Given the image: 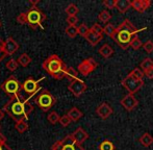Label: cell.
<instances>
[{
  "mask_svg": "<svg viewBox=\"0 0 153 150\" xmlns=\"http://www.w3.org/2000/svg\"><path fill=\"white\" fill-rule=\"evenodd\" d=\"M61 141H62V145H71V146H74V145L76 144L75 141H74V139H73L72 134H68V136H66Z\"/></svg>",
  "mask_w": 153,
  "mask_h": 150,
  "instance_id": "cell-34",
  "label": "cell"
},
{
  "mask_svg": "<svg viewBox=\"0 0 153 150\" xmlns=\"http://www.w3.org/2000/svg\"><path fill=\"white\" fill-rule=\"evenodd\" d=\"M5 141H6L5 137L2 134H0V150H13L7 144H6Z\"/></svg>",
  "mask_w": 153,
  "mask_h": 150,
  "instance_id": "cell-37",
  "label": "cell"
},
{
  "mask_svg": "<svg viewBox=\"0 0 153 150\" xmlns=\"http://www.w3.org/2000/svg\"><path fill=\"white\" fill-rule=\"evenodd\" d=\"M25 99L22 96H20V94L13 96L3 106V112L7 114L16 122L20 121V120H27V118L24 115V111H23V101Z\"/></svg>",
  "mask_w": 153,
  "mask_h": 150,
  "instance_id": "cell-2",
  "label": "cell"
},
{
  "mask_svg": "<svg viewBox=\"0 0 153 150\" xmlns=\"http://www.w3.org/2000/svg\"><path fill=\"white\" fill-rule=\"evenodd\" d=\"M103 4H104L107 8H114L116 5V0H104Z\"/></svg>",
  "mask_w": 153,
  "mask_h": 150,
  "instance_id": "cell-43",
  "label": "cell"
},
{
  "mask_svg": "<svg viewBox=\"0 0 153 150\" xmlns=\"http://www.w3.org/2000/svg\"><path fill=\"white\" fill-rule=\"evenodd\" d=\"M62 150H75V145L71 146V145H62Z\"/></svg>",
  "mask_w": 153,
  "mask_h": 150,
  "instance_id": "cell-46",
  "label": "cell"
},
{
  "mask_svg": "<svg viewBox=\"0 0 153 150\" xmlns=\"http://www.w3.org/2000/svg\"><path fill=\"white\" fill-rule=\"evenodd\" d=\"M98 67V64L96 63L94 59L89 57V59H85V61H82L78 65V71L80 72L83 76H88L90 73H92L96 68Z\"/></svg>",
  "mask_w": 153,
  "mask_h": 150,
  "instance_id": "cell-8",
  "label": "cell"
},
{
  "mask_svg": "<svg viewBox=\"0 0 153 150\" xmlns=\"http://www.w3.org/2000/svg\"><path fill=\"white\" fill-rule=\"evenodd\" d=\"M115 27H114L113 24H111V23H108V24L105 25V27L103 28V33H105L106 36H108V37H111L114 33V31H115Z\"/></svg>",
  "mask_w": 153,
  "mask_h": 150,
  "instance_id": "cell-36",
  "label": "cell"
},
{
  "mask_svg": "<svg viewBox=\"0 0 153 150\" xmlns=\"http://www.w3.org/2000/svg\"><path fill=\"white\" fill-rule=\"evenodd\" d=\"M5 56H6V55L4 54V53L2 52V51H0V63H1V62L3 61L4 59H5Z\"/></svg>",
  "mask_w": 153,
  "mask_h": 150,
  "instance_id": "cell-47",
  "label": "cell"
},
{
  "mask_svg": "<svg viewBox=\"0 0 153 150\" xmlns=\"http://www.w3.org/2000/svg\"><path fill=\"white\" fill-rule=\"evenodd\" d=\"M122 85L129 92V94H134L139 92L144 85L143 80H137L134 77H132L130 74H128L124 79L122 80Z\"/></svg>",
  "mask_w": 153,
  "mask_h": 150,
  "instance_id": "cell-7",
  "label": "cell"
},
{
  "mask_svg": "<svg viewBox=\"0 0 153 150\" xmlns=\"http://www.w3.org/2000/svg\"><path fill=\"white\" fill-rule=\"evenodd\" d=\"M78 12H79L78 7H77L74 3L69 4V5L67 6V8H66V13H67V15H68V16H76Z\"/></svg>",
  "mask_w": 153,
  "mask_h": 150,
  "instance_id": "cell-28",
  "label": "cell"
},
{
  "mask_svg": "<svg viewBox=\"0 0 153 150\" xmlns=\"http://www.w3.org/2000/svg\"><path fill=\"white\" fill-rule=\"evenodd\" d=\"M59 123H61V125L62 126V127H67L68 125H70V123L72 121L70 120V118L68 117L67 115H64L62 116V117H59Z\"/></svg>",
  "mask_w": 153,
  "mask_h": 150,
  "instance_id": "cell-38",
  "label": "cell"
},
{
  "mask_svg": "<svg viewBox=\"0 0 153 150\" xmlns=\"http://www.w3.org/2000/svg\"><path fill=\"white\" fill-rule=\"evenodd\" d=\"M0 89L6 95H10V97H13V96H16L18 94H20V90L22 89V83H20V81L14 75H12V76H10L7 79H5L0 85Z\"/></svg>",
  "mask_w": 153,
  "mask_h": 150,
  "instance_id": "cell-5",
  "label": "cell"
},
{
  "mask_svg": "<svg viewBox=\"0 0 153 150\" xmlns=\"http://www.w3.org/2000/svg\"><path fill=\"white\" fill-rule=\"evenodd\" d=\"M129 74H130L132 77H134L135 79H137V80H143L144 76H145V75H144V72L142 71L140 68H135V69H133Z\"/></svg>",
  "mask_w": 153,
  "mask_h": 150,
  "instance_id": "cell-31",
  "label": "cell"
},
{
  "mask_svg": "<svg viewBox=\"0 0 153 150\" xmlns=\"http://www.w3.org/2000/svg\"><path fill=\"white\" fill-rule=\"evenodd\" d=\"M0 27H1V22H0Z\"/></svg>",
  "mask_w": 153,
  "mask_h": 150,
  "instance_id": "cell-49",
  "label": "cell"
},
{
  "mask_svg": "<svg viewBox=\"0 0 153 150\" xmlns=\"http://www.w3.org/2000/svg\"><path fill=\"white\" fill-rule=\"evenodd\" d=\"M17 63H18L19 65L22 66V67H27V66L31 63V57L29 56L27 53H22V54L19 56L18 62H17Z\"/></svg>",
  "mask_w": 153,
  "mask_h": 150,
  "instance_id": "cell-21",
  "label": "cell"
},
{
  "mask_svg": "<svg viewBox=\"0 0 153 150\" xmlns=\"http://www.w3.org/2000/svg\"><path fill=\"white\" fill-rule=\"evenodd\" d=\"M47 119H48V121L50 122L51 124H56L57 122L59 121V116L56 112H51L48 115Z\"/></svg>",
  "mask_w": 153,
  "mask_h": 150,
  "instance_id": "cell-33",
  "label": "cell"
},
{
  "mask_svg": "<svg viewBox=\"0 0 153 150\" xmlns=\"http://www.w3.org/2000/svg\"><path fill=\"white\" fill-rule=\"evenodd\" d=\"M98 18H99V20L101 21V22H103V23H107L109 20H111V13L108 12V10H102V12L99 14V16H98Z\"/></svg>",
  "mask_w": 153,
  "mask_h": 150,
  "instance_id": "cell-27",
  "label": "cell"
},
{
  "mask_svg": "<svg viewBox=\"0 0 153 150\" xmlns=\"http://www.w3.org/2000/svg\"><path fill=\"white\" fill-rule=\"evenodd\" d=\"M139 141H140V143L143 145V146L149 147V146H151V145L153 144V137L150 134L146 132V134H144L143 136L140 138Z\"/></svg>",
  "mask_w": 153,
  "mask_h": 150,
  "instance_id": "cell-19",
  "label": "cell"
},
{
  "mask_svg": "<svg viewBox=\"0 0 153 150\" xmlns=\"http://www.w3.org/2000/svg\"><path fill=\"white\" fill-rule=\"evenodd\" d=\"M5 67H6V69H7V70H10V71L13 72V71H15L17 68H18V63H17L16 59H10V61L6 63Z\"/></svg>",
  "mask_w": 153,
  "mask_h": 150,
  "instance_id": "cell-35",
  "label": "cell"
},
{
  "mask_svg": "<svg viewBox=\"0 0 153 150\" xmlns=\"http://www.w3.org/2000/svg\"><path fill=\"white\" fill-rule=\"evenodd\" d=\"M4 118V112L2 110H0V121Z\"/></svg>",
  "mask_w": 153,
  "mask_h": 150,
  "instance_id": "cell-48",
  "label": "cell"
},
{
  "mask_svg": "<svg viewBox=\"0 0 153 150\" xmlns=\"http://www.w3.org/2000/svg\"><path fill=\"white\" fill-rule=\"evenodd\" d=\"M85 40L89 42L90 45H92V46H96V45L103 39V36L100 35V33H95V31H93L90 29L89 33H87V36H85Z\"/></svg>",
  "mask_w": 153,
  "mask_h": 150,
  "instance_id": "cell-16",
  "label": "cell"
},
{
  "mask_svg": "<svg viewBox=\"0 0 153 150\" xmlns=\"http://www.w3.org/2000/svg\"><path fill=\"white\" fill-rule=\"evenodd\" d=\"M19 47H20V45L18 44V42H16L12 37L7 38L2 43V50H3V53L5 55L14 54L15 52L18 51Z\"/></svg>",
  "mask_w": 153,
  "mask_h": 150,
  "instance_id": "cell-11",
  "label": "cell"
},
{
  "mask_svg": "<svg viewBox=\"0 0 153 150\" xmlns=\"http://www.w3.org/2000/svg\"><path fill=\"white\" fill-rule=\"evenodd\" d=\"M65 77L69 78L71 81L74 80V79L78 78V72L72 67H67L66 69V73H65Z\"/></svg>",
  "mask_w": 153,
  "mask_h": 150,
  "instance_id": "cell-23",
  "label": "cell"
},
{
  "mask_svg": "<svg viewBox=\"0 0 153 150\" xmlns=\"http://www.w3.org/2000/svg\"><path fill=\"white\" fill-rule=\"evenodd\" d=\"M140 67H141L140 69H141L143 72L148 71V70H150L153 68V61L151 59H149V57H147V59H145L143 62H142Z\"/></svg>",
  "mask_w": 153,
  "mask_h": 150,
  "instance_id": "cell-24",
  "label": "cell"
},
{
  "mask_svg": "<svg viewBox=\"0 0 153 150\" xmlns=\"http://www.w3.org/2000/svg\"><path fill=\"white\" fill-rule=\"evenodd\" d=\"M72 137H73V139H74V141H75V143H76V144L81 145L88 138H89V134H88V132L85 131L83 128L78 127L72 134Z\"/></svg>",
  "mask_w": 153,
  "mask_h": 150,
  "instance_id": "cell-14",
  "label": "cell"
},
{
  "mask_svg": "<svg viewBox=\"0 0 153 150\" xmlns=\"http://www.w3.org/2000/svg\"><path fill=\"white\" fill-rule=\"evenodd\" d=\"M62 141H57L51 146V150H62Z\"/></svg>",
  "mask_w": 153,
  "mask_h": 150,
  "instance_id": "cell-44",
  "label": "cell"
},
{
  "mask_svg": "<svg viewBox=\"0 0 153 150\" xmlns=\"http://www.w3.org/2000/svg\"><path fill=\"white\" fill-rule=\"evenodd\" d=\"M131 7V1L129 0H116L115 8H117L120 13H126Z\"/></svg>",
  "mask_w": 153,
  "mask_h": 150,
  "instance_id": "cell-17",
  "label": "cell"
},
{
  "mask_svg": "<svg viewBox=\"0 0 153 150\" xmlns=\"http://www.w3.org/2000/svg\"><path fill=\"white\" fill-rule=\"evenodd\" d=\"M150 5H151L150 0H134L131 2V7H133L139 13H144L150 7Z\"/></svg>",
  "mask_w": 153,
  "mask_h": 150,
  "instance_id": "cell-15",
  "label": "cell"
},
{
  "mask_svg": "<svg viewBox=\"0 0 153 150\" xmlns=\"http://www.w3.org/2000/svg\"><path fill=\"white\" fill-rule=\"evenodd\" d=\"M78 22V18L76 16H69L67 18V23H68L70 26H75Z\"/></svg>",
  "mask_w": 153,
  "mask_h": 150,
  "instance_id": "cell-40",
  "label": "cell"
},
{
  "mask_svg": "<svg viewBox=\"0 0 153 150\" xmlns=\"http://www.w3.org/2000/svg\"><path fill=\"white\" fill-rule=\"evenodd\" d=\"M67 116H68V117L70 118L71 121L76 122V121H78V120L80 119L81 117H82L83 114H82V112H80V111H79L77 108H71V110L68 112V114H67Z\"/></svg>",
  "mask_w": 153,
  "mask_h": 150,
  "instance_id": "cell-18",
  "label": "cell"
},
{
  "mask_svg": "<svg viewBox=\"0 0 153 150\" xmlns=\"http://www.w3.org/2000/svg\"><path fill=\"white\" fill-rule=\"evenodd\" d=\"M25 14H26L27 24H28L31 28L36 29L38 26H42V22L46 20V15H45L40 8L36 7V6L30 7Z\"/></svg>",
  "mask_w": 153,
  "mask_h": 150,
  "instance_id": "cell-4",
  "label": "cell"
},
{
  "mask_svg": "<svg viewBox=\"0 0 153 150\" xmlns=\"http://www.w3.org/2000/svg\"><path fill=\"white\" fill-rule=\"evenodd\" d=\"M99 53H100L103 57H105V59H108V57L114 53V50L108 44H104L102 47H100V49H99Z\"/></svg>",
  "mask_w": 153,
  "mask_h": 150,
  "instance_id": "cell-20",
  "label": "cell"
},
{
  "mask_svg": "<svg viewBox=\"0 0 153 150\" xmlns=\"http://www.w3.org/2000/svg\"><path fill=\"white\" fill-rule=\"evenodd\" d=\"M111 113H113V108H111V106L109 105L108 103H106V102L101 103L96 110V114L101 119H106V118H108L109 116L111 115Z\"/></svg>",
  "mask_w": 153,
  "mask_h": 150,
  "instance_id": "cell-13",
  "label": "cell"
},
{
  "mask_svg": "<svg viewBox=\"0 0 153 150\" xmlns=\"http://www.w3.org/2000/svg\"><path fill=\"white\" fill-rule=\"evenodd\" d=\"M99 150H115V145L108 140H105L99 145Z\"/></svg>",
  "mask_w": 153,
  "mask_h": 150,
  "instance_id": "cell-30",
  "label": "cell"
},
{
  "mask_svg": "<svg viewBox=\"0 0 153 150\" xmlns=\"http://www.w3.org/2000/svg\"><path fill=\"white\" fill-rule=\"evenodd\" d=\"M36 104L43 112H48L51 108L55 104L56 99L55 97L48 91V90H43L40 95L36 99Z\"/></svg>",
  "mask_w": 153,
  "mask_h": 150,
  "instance_id": "cell-6",
  "label": "cell"
},
{
  "mask_svg": "<svg viewBox=\"0 0 153 150\" xmlns=\"http://www.w3.org/2000/svg\"><path fill=\"white\" fill-rule=\"evenodd\" d=\"M17 21H18V23H20V24H22V25L27 24L26 14H25V13H21V14L19 15L18 17H17Z\"/></svg>",
  "mask_w": 153,
  "mask_h": 150,
  "instance_id": "cell-41",
  "label": "cell"
},
{
  "mask_svg": "<svg viewBox=\"0 0 153 150\" xmlns=\"http://www.w3.org/2000/svg\"><path fill=\"white\" fill-rule=\"evenodd\" d=\"M15 128L18 132L20 134H23L25 132L27 129H28V124L25 120H20V121H17L16 124H15Z\"/></svg>",
  "mask_w": 153,
  "mask_h": 150,
  "instance_id": "cell-22",
  "label": "cell"
},
{
  "mask_svg": "<svg viewBox=\"0 0 153 150\" xmlns=\"http://www.w3.org/2000/svg\"><path fill=\"white\" fill-rule=\"evenodd\" d=\"M90 29L97 33H100V35H102V33H103V28L101 27V25L98 24V23H95V24L92 26V28H90Z\"/></svg>",
  "mask_w": 153,
  "mask_h": 150,
  "instance_id": "cell-42",
  "label": "cell"
},
{
  "mask_svg": "<svg viewBox=\"0 0 153 150\" xmlns=\"http://www.w3.org/2000/svg\"><path fill=\"white\" fill-rule=\"evenodd\" d=\"M144 50L147 53H152L153 52V42L152 41H147L145 44H143Z\"/></svg>",
  "mask_w": 153,
  "mask_h": 150,
  "instance_id": "cell-39",
  "label": "cell"
},
{
  "mask_svg": "<svg viewBox=\"0 0 153 150\" xmlns=\"http://www.w3.org/2000/svg\"><path fill=\"white\" fill-rule=\"evenodd\" d=\"M89 30H90V28L88 27L87 24H85V23H82V24H80L78 27H77V33L80 35L81 37H83V38L87 36V33H89Z\"/></svg>",
  "mask_w": 153,
  "mask_h": 150,
  "instance_id": "cell-32",
  "label": "cell"
},
{
  "mask_svg": "<svg viewBox=\"0 0 153 150\" xmlns=\"http://www.w3.org/2000/svg\"><path fill=\"white\" fill-rule=\"evenodd\" d=\"M23 111H24L25 117L28 119L29 114H30L32 111H33V106H32V104L29 101H27V100H24V101H23Z\"/></svg>",
  "mask_w": 153,
  "mask_h": 150,
  "instance_id": "cell-26",
  "label": "cell"
},
{
  "mask_svg": "<svg viewBox=\"0 0 153 150\" xmlns=\"http://www.w3.org/2000/svg\"><path fill=\"white\" fill-rule=\"evenodd\" d=\"M130 46L132 47L134 50H139L141 47H143V43H142V41L140 40L137 36H134L130 41Z\"/></svg>",
  "mask_w": 153,
  "mask_h": 150,
  "instance_id": "cell-25",
  "label": "cell"
},
{
  "mask_svg": "<svg viewBox=\"0 0 153 150\" xmlns=\"http://www.w3.org/2000/svg\"><path fill=\"white\" fill-rule=\"evenodd\" d=\"M133 37H134V36H133L132 33L127 31L126 29H124L123 27H121L119 25V26L115 29V31H114L113 36H111V38L113 39L122 49L126 50V49L130 46V41Z\"/></svg>",
  "mask_w": 153,
  "mask_h": 150,
  "instance_id": "cell-3",
  "label": "cell"
},
{
  "mask_svg": "<svg viewBox=\"0 0 153 150\" xmlns=\"http://www.w3.org/2000/svg\"><path fill=\"white\" fill-rule=\"evenodd\" d=\"M0 129H1V125H0Z\"/></svg>",
  "mask_w": 153,
  "mask_h": 150,
  "instance_id": "cell-50",
  "label": "cell"
},
{
  "mask_svg": "<svg viewBox=\"0 0 153 150\" xmlns=\"http://www.w3.org/2000/svg\"><path fill=\"white\" fill-rule=\"evenodd\" d=\"M65 33H66V35L71 39H74L77 35H78V33H77V27L70 26V25L67 26V28L65 29Z\"/></svg>",
  "mask_w": 153,
  "mask_h": 150,
  "instance_id": "cell-29",
  "label": "cell"
},
{
  "mask_svg": "<svg viewBox=\"0 0 153 150\" xmlns=\"http://www.w3.org/2000/svg\"><path fill=\"white\" fill-rule=\"evenodd\" d=\"M43 78L39 79V80H34L32 77L29 76L24 82L22 83V89L24 92L28 95H33L40 90V82Z\"/></svg>",
  "mask_w": 153,
  "mask_h": 150,
  "instance_id": "cell-10",
  "label": "cell"
},
{
  "mask_svg": "<svg viewBox=\"0 0 153 150\" xmlns=\"http://www.w3.org/2000/svg\"><path fill=\"white\" fill-rule=\"evenodd\" d=\"M144 75H145V76H147V78L152 79L153 78V68H152V69H150V70H148V71L144 72Z\"/></svg>",
  "mask_w": 153,
  "mask_h": 150,
  "instance_id": "cell-45",
  "label": "cell"
},
{
  "mask_svg": "<svg viewBox=\"0 0 153 150\" xmlns=\"http://www.w3.org/2000/svg\"><path fill=\"white\" fill-rule=\"evenodd\" d=\"M68 89L75 97H79V96H81L85 92V90H87V85H85L82 80L77 78V79L72 80L69 83Z\"/></svg>",
  "mask_w": 153,
  "mask_h": 150,
  "instance_id": "cell-9",
  "label": "cell"
},
{
  "mask_svg": "<svg viewBox=\"0 0 153 150\" xmlns=\"http://www.w3.org/2000/svg\"><path fill=\"white\" fill-rule=\"evenodd\" d=\"M42 67L47 73L51 75L54 79L62 80V78H65L67 66L65 65L64 62L56 54L50 55L48 59H45L42 64Z\"/></svg>",
  "mask_w": 153,
  "mask_h": 150,
  "instance_id": "cell-1",
  "label": "cell"
},
{
  "mask_svg": "<svg viewBox=\"0 0 153 150\" xmlns=\"http://www.w3.org/2000/svg\"><path fill=\"white\" fill-rule=\"evenodd\" d=\"M139 104V101L137 100V98L134 97V95L132 94H127L124 98L121 100V105L125 108L126 111H132Z\"/></svg>",
  "mask_w": 153,
  "mask_h": 150,
  "instance_id": "cell-12",
  "label": "cell"
}]
</instances>
